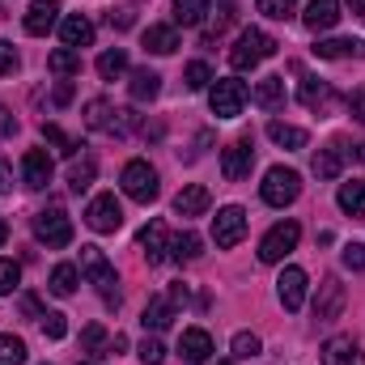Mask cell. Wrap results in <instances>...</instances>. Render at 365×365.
<instances>
[{
	"mask_svg": "<svg viewBox=\"0 0 365 365\" xmlns=\"http://www.w3.org/2000/svg\"><path fill=\"white\" fill-rule=\"evenodd\" d=\"M268 56H276V38L264 34V30H255V26H247V30L238 34V43L230 47V64H234L238 73H251V68L264 64Z\"/></svg>",
	"mask_w": 365,
	"mask_h": 365,
	"instance_id": "obj_1",
	"label": "cell"
},
{
	"mask_svg": "<svg viewBox=\"0 0 365 365\" xmlns=\"http://www.w3.org/2000/svg\"><path fill=\"white\" fill-rule=\"evenodd\" d=\"M81 272L90 276V284L102 293L106 306H119V276H115V268L106 264L102 247H81Z\"/></svg>",
	"mask_w": 365,
	"mask_h": 365,
	"instance_id": "obj_2",
	"label": "cell"
},
{
	"mask_svg": "<svg viewBox=\"0 0 365 365\" xmlns=\"http://www.w3.org/2000/svg\"><path fill=\"white\" fill-rule=\"evenodd\" d=\"M132 123H136V115H132V110H115L106 98H93V102H86V128H93V132H106V136H128V132H132Z\"/></svg>",
	"mask_w": 365,
	"mask_h": 365,
	"instance_id": "obj_3",
	"label": "cell"
},
{
	"mask_svg": "<svg viewBox=\"0 0 365 365\" xmlns=\"http://www.w3.org/2000/svg\"><path fill=\"white\" fill-rule=\"evenodd\" d=\"M208 106H212V115H217V119H238V115H242V106H247V86H242V81H234V77L212 81V86H208Z\"/></svg>",
	"mask_w": 365,
	"mask_h": 365,
	"instance_id": "obj_4",
	"label": "cell"
},
{
	"mask_svg": "<svg viewBox=\"0 0 365 365\" xmlns=\"http://www.w3.org/2000/svg\"><path fill=\"white\" fill-rule=\"evenodd\" d=\"M119 182H123V191H128V200H136V204H153L158 200V170L149 166V162H128L123 166V175H119Z\"/></svg>",
	"mask_w": 365,
	"mask_h": 365,
	"instance_id": "obj_5",
	"label": "cell"
},
{
	"mask_svg": "<svg viewBox=\"0 0 365 365\" xmlns=\"http://www.w3.org/2000/svg\"><path fill=\"white\" fill-rule=\"evenodd\" d=\"M297 191H302V175H297V170H289V166H272V170L264 175V187H259L264 204H272V208L293 204V200H297Z\"/></svg>",
	"mask_w": 365,
	"mask_h": 365,
	"instance_id": "obj_6",
	"label": "cell"
},
{
	"mask_svg": "<svg viewBox=\"0 0 365 365\" xmlns=\"http://www.w3.org/2000/svg\"><path fill=\"white\" fill-rule=\"evenodd\" d=\"M34 238L47 242V247H68L73 242V221L64 208H43L34 217Z\"/></svg>",
	"mask_w": 365,
	"mask_h": 365,
	"instance_id": "obj_7",
	"label": "cell"
},
{
	"mask_svg": "<svg viewBox=\"0 0 365 365\" xmlns=\"http://www.w3.org/2000/svg\"><path fill=\"white\" fill-rule=\"evenodd\" d=\"M297 238H302V225H297V221L272 225V230L264 234V242H259V259H264V264H280V259L297 247Z\"/></svg>",
	"mask_w": 365,
	"mask_h": 365,
	"instance_id": "obj_8",
	"label": "cell"
},
{
	"mask_svg": "<svg viewBox=\"0 0 365 365\" xmlns=\"http://www.w3.org/2000/svg\"><path fill=\"white\" fill-rule=\"evenodd\" d=\"M86 221H90V230H98V234H115V230L123 225V208H119L115 191H102V195H93L90 208H86Z\"/></svg>",
	"mask_w": 365,
	"mask_h": 365,
	"instance_id": "obj_9",
	"label": "cell"
},
{
	"mask_svg": "<svg viewBox=\"0 0 365 365\" xmlns=\"http://www.w3.org/2000/svg\"><path fill=\"white\" fill-rule=\"evenodd\" d=\"M212 238H217V247H238V242L247 238V212H242L238 204L221 208V212L212 217Z\"/></svg>",
	"mask_w": 365,
	"mask_h": 365,
	"instance_id": "obj_10",
	"label": "cell"
},
{
	"mask_svg": "<svg viewBox=\"0 0 365 365\" xmlns=\"http://www.w3.org/2000/svg\"><path fill=\"white\" fill-rule=\"evenodd\" d=\"M251 166H255V145L242 136V140H234L225 153H221V175L230 182H238V179H247L251 175Z\"/></svg>",
	"mask_w": 365,
	"mask_h": 365,
	"instance_id": "obj_11",
	"label": "cell"
},
{
	"mask_svg": "<svg viewBox=\"0 0 365 365\" xmlns=\"http://www.w3.org/2000/svg\"><path fill=\"white\" fill-rule=\"evenodd\" d=\"M340 310H344V284L336 276H327L319 284V297H314V319L319 323H331V319H340Z\"/></svg>",
	"mask_w": 365,
	"mask_h": 365,
	"instance_id": "obj_12",
	"label": "cell"
},
{
	"mask_svg": "<svg viewBox=\"0 0 365 365\" xmlns=\"http://www.w3.org/2000/svg\"><path fill=\"white\" fill-rule=\"evenodd\" d=\"M276 297L284 310H302L306 306V272L302 268H284L280 280H276Z\"/></svg>",
	"mask_w": 365,
	"mask_h": 365,
	"instance_id": "obj_13",
	"label": "cell"
},
{
	"mask_svg": "<svg viewBox=\"0 0 365 365\" xmlns=\"http://www.w3.org/2000/svg\"><path fill=\"white\" fill-rule=\"evenodd\" d=\"M60 0H34L30 9H26V34H34V38H43L56 21H60Z\"/></svg>",
	"mask_w": 365,
	"mask_h": 365,
	"instance_id": "obj_14",
	"label": "cell"
},
{
	"mask_svg": "<svg viewBox=\"0 0 365 365\" xmlns=\"http://www.w3.org/2000/svg\"><path fill=\"white\" fill-rule=\"evenodd\" d=\"M21 182H26L30 191H43V187L51 182V158H47V149H30V153L21 158Z\"/></svg>",
	"mask_w": 365,
	"mask_h": 365,
	"instance_id": "obj_15",
	"label": "cell"
},
{
	"mask_svg": "<svg viewBox=\"0 0 365 365\" xmlns=\"http://www.w3.org/2000/svg\"><path fill=\"white\" fill-rule=\"evenodd\" d=\"M179 353L187 365H204L208 357H212V336L204 331V327H187L179 340Z\"/></svg>",
	"mask_w": 365,
	"mask_h": 365,
	"instance_id": "obj_16",
	"label": "cell"
},
{
	"mask_svg": "<svg viewBox=\"0 0 365 365\" xmlns=\"http://www.w3.org/2000/svg\"><path fill=\"white\" fill-rule=\"evenodd\" d=\"M323 365H365V353L353 344V336H331L323 344Z\"/></svg>",
	"mask_w": 365,
	"mask_h": 365,
	"instance_id": "obj_17",
	"label": "cell"
},
{
	"mask_svg": "<svg viewBox=\"0 0 365 365\" xmlns=\"http://www.w3.org/2000/svg\"><path fill=\"white\" fill-rule=\"evenodd\" d=\"M136 242H140V251H145V259H149V264H162V259H166V251H170V238H166V225H162V221H149V225L140 230V238H136Z\"/></svg>",
	"mask_w": 365,
	"mask_h": 365,
	"instance_id": "obj_18",
	"label": "cell"
},
{
	"mask_svg": "<svg viewBox=\"0 0 365 365\" xmlns=\"http://www.w3.org/2000/svg\"><path fill=\"white\" fill-rule=\"evenodd\" d=\"M60 38H64V47H73V51L90 47V43H93V26H90V17H81V13H68V17L60 21Z\"/></svg>",
	"mask_w": 365,
	"mask_h": 365,
	"instance_id": "obj_19",
	"label": "cell"
},
{
	"mask_svg": "<svg viewBox=\"0 0 365 365\" xmlns=\"http://www.w3.org/2000/svg\"><path fill=\"white\" fill-rule=\"evenodd\" d=\"M208 204H212V195H208V187H200V182L182 187L179 195H175V212H179V217H204Z\"/></svg>",
	"mask_w": 365,
	"mask_h": 365,
	"instance_id": "obj_20",
	"label": "cell"
},
{
	"mask_svg": "<svg viewBox=\"0 0 365 365\" xmlns=\"http://www.w3.org/2000/svg\"><path fill=\"white\" fill-rule=\"evenodd\" d=\"M302 21L319 34V30H331L336 21H340V0H310L306 4V13H302Z\"/></svg>",
	"mask_w": 365,
	"mask_h": 365,
	"instance_id": "obj_21",
	"label": "cell"
},
{
	"mask_svg": "<svg viewBox=\"0 0 365 365\" xmlns=\"http://www.w3.org/2000/svg\"><path fill=\"white\" fill-rule=\"evenodd\" d=\"M297 98H302V106H310V110H319V115H327V110H331V102H336L331 86H327V81H319V77H306V81H302V90H297Z\"/></svg>",
	"mask_w": 365,
	"mask_h": 365,
	"instance_id": "obj_22",
	"label": "cell"
},
{
	"mask_svg": "<svg viewBox=\"0 0 365 365\" xmlns=\"http://www.w3.org/2000/svg\"><path fill=\"white\" fill-rule=\"evenodd\" d=\"M314 56L319 60H357V56H365V43H357V38H319Z\"/></svg>",
	"mask_w": 365,
	"mask_h": 365,
	"instance_id": "obj_23",
	"label": "cell"
},
{
	"mask_svg": "<svg viewBox=\"0 0 365 365\" xmlns=\"http://www.w3.org/2000/svg\"><path fill=\"white\" fill-rule=\"evenodd\" d=\"M140 323H145V331H166V327L175 323V302H170V297H149Z\"/></svg>",
	"mask_w": 365,
	"mask_h": 365,
	"instance_id": "obj_24",
	"label": "cell"
},
{
	"mask_svg": "<svg viewBox=\"0 0 365 365\" xmlns=\"http://www.w3.org/2000/svg\"><path fill=\"white\" fill-rule=\"evenodd\" d=\"M145 47L153 56H175L179 51V30L175 26H149L145 30Z\"/></svg>",
	"mask_w": 365,
	"mask_h": 365,
	"instance_id": "obj_25",
	"label": "cell"
},
{
	"mask_svg": "<svg viewBox=\"0 0 365 365\" xmlns=\"http://www.w3.org/2000/svg\"><path fill=\"white\" fill-rule=\"evenodd\" d=\"M344 158H349V149H344L340 140L327 145V149H319V153H314V175H319V179H336L340 166H344Z\"/></svg>",
	"mask_w": 365,
	"mask_h": 365,
	"instance_id": "obj_26",
	"label": "cell"
},
{
	"mask_svg": "<svg viewBox=\"0 0 365 365\" xmlns=\"http://www.w3.org/2000/svg\"><path fill=\"white\" fill-rule=\"evenodd\" d=\"M128 93H132V102H153L162 93V77L149 73V68H136L132 81H128Z\"/></svg>",
	"mask_w": 365,
	"mask_h": 365,
	"instance_id": "obj_27",
	"label": "cell"
},
{
	"mask_svg": "<svg viewBox=\"0 0 365 365\" xmlns=\"http://www.w3.org/2000/svg\"><path fill=\"white\" fill-rule=\"evenodd\" d=\"M268 136H272L280 149H306V140H310L302 128H293V123H284V119H272V123H268Z\"/></svg>",
	"mask_w": 365,
	"mask_h": 365,
	"instance_id": "obj_28",
	"label": "cell"
},
{
	"mask_svg": "<svg viewBox=\"0 0 365 365\" xmlns=\"http://www.w3.org/2000/svg\"><path fill=\"white\" fill-rule=\"evenodd\" d=\"M123 73H128V51L123 47H110V51L98 56V77L102 81H119Z\"/></svg>",
	"mask_w": 365,
	"mask_h": 365,
	"instance_id": "obj_29",
	"label": "cell"
},
{
	"mask_svg": "<svg viewBox=\"0 0 365 365\" xmlns=\"http://www.w3.org/2000/svg\"><path fill=\"white\" fill-rule=\"evenodd\" d=\"M93 175H98V162H93V153H81V158H73V166H68V187L81 195V191L93 182Z\"/></svg>",
	"mask_w": 365,
	"mask_h": 365,
	"instance_id": "obj_30",
	"label": "cell"
},
{
	"mask_svg": "<svg viewBox=\"0 0 365 365\" xmlns=\"http://www.w3.org/2000/svg\"><path fill=\"white\" fill-rule=\"evenodd\" d=\"M77 284H81V272H77V264H56V272H51V293L56 297H73L77 293Z\"/></svg>",
	"mask_w": 365,
	"mask_h": 365,
	"instance_id": "obj_31",
	"label": "cell"
},
{
	"mask_svg": "<svg viewBox=\"0 0 365 365\" xmlns=\"http://www.w3.org/2000/svg\"><path fill=\"white\" fill-rule=\"evenodd\" d=\"M170 255H175V259H179V264H195V259H200V255H204V238H200V234H191V230H187V234H179V238H175V242H170Z\"/></svg>",
	"mask_w": 365,
	"mask_h": 365,
	"instance_id": "obj_32",
	"label": "cell"
},
{
	"mask_svg": "<svg viewBox=\"0 0 365 365\" xmlns=\"http://www.w3.org/2000/svg\"><path fill=\"white\" fill-rule=\"evenodd\" d=\"M264 110H276L280 102H284V77H264L259 86H255V93H251Z\"/></svg>",
	"mask_w": 365,
	"mask_h": 365,
	"instance_id": "obj_33",
	"label": "cell"
},
{
	"mask_svg": "<svg viewBox=\"0 0 365 365\" xmlns=\"http://www.w3.org/2000/svg\"><path fill=\"white\" fill-rule=\"evenodd\" d=\"M336 200H340V208H344V212H349V217H365V182H340V195H336Z\"/></svg>",
	"mask_w": 365,
	"mask_h": 365,
	"instance_id": "obj_34",
	"label": "cell"
},
{
	"mask_svg": "<svg viewBox=\"0 0 365 365\" xmlns=\"http://www.w3.org/2000/svg\"><path fill=\"white\" fill-rule=\"evenodd\" d=\"M47 68H51V73H60V77H73V73H81V51L60 47V51H51V56H47Z\"/></svg>",
	"mask_w": 365,
	"mask_h": 365,
	"instance_id": "obj_35",
	"label": "cell"
},
{
	"mask_svg": "<svg viewBox=\"0 0 365 365\" xmlns=\"http://www.w3.org/2000/svg\"><path fill=\"white\" fill-rule=\"evenodd\" d=\"M208 17V0H175V21L179 26H200Z\"/></svg>",
	"mask_w": 365,
	"mask_h": 365,
	"instance_id": "obj_36",
	"label": "cell"
},
{
	"mask_svg": "<svg viewBox=\"0 0 365 365\" xmlns=\"http://www.w3.org/2000/svg\"><path fill=\"white\" fill-rule=\"evenodd\" d=\"M43 136H47L64 158H77V153H81V140H73V136H68L64 128H56V123H43Z\"/></svg>",
	"mask_w": 365,
	"mask_h": 365,
	"instance_id": "obj_37",
	"label": "cell"
},
{
	"mask_svg": "<svg viewBox=\"0 0 365 365\" xmlns=\"http://www.w3.org/2000/svg\"><path fill=\"white\" fill-rule=\"evenodd\" d=\"M0 365H26V340L21 336H0Z\"/></svg>",
	"mask_w": 365,
	"mask_h": 365,
	"instance_id": "obj_38",
	"label": "cell"
},
{
	"mask_svg": "<svg viewBox=\"0 0 365 365\" xmlns=\"http://www.w3.org/2000/svg\"><path fill=\"white\" fill-rule=\"evenodd\" d=\"M182 81H187V90H208V86H212V68H208L204 60H195V64H187Z\"/></svg>",
	"mask_w": 365,
	"mask_h": 365,
	"instance_id": "obj_39",
	"label": "cell"
},
{
	"mask_svg": "<svg viewBox=\"0 0 365 365\" xmlns=\"http://www.w3.org/2000/svg\"><path fill=\"white\" fill-rule=\"evenodd\" d=\"M230 349H234V357H242V361H251V357H259V349H264V344H259V336H255V331H238Z\"/></svg>",
	"mask_w": 365,
	"mask_h": 365,
	"instance_id": "obj_40",
	"label": "cell"
},
{
	"mask_svg": "<svg viewBox=\"0 0 365 365\" xmlns=\"http://www.w3.org/2000/svg\"><path fill=\"white\" fill-rule=\"evenodd\" d=\"M255 4H259V13L272 17V21H289L293 9H297V0H255Z\"/></svg>",
	"mask_w": 365,
	"mask_h": 365,
	"instance_id": "obj_41",
	"label": "cell"
},
{
	"mask_svg": "<svg viewBox=\"0 0 365 365\" xmlns=\"http://www.w3.org/2000/svg\"><path fill=\"white\" fill-rule=\"evenodd\" d=\"M162 357H166V344H162L158 336H145V340H140V361L145 365H162Z\"/></svg>",
	"mask_w": 365,
	"mask_h": 365,
	"instance_id": "obj_42",
	"label": "cell"
},
{
	"mask_svg": "<svg viewBox=\"0 0 365 365\" xmlns=\"http://www.w3.org/2000/svg\"><path fill=\"white\" fill-rule=\"evenodd\" d=\"M17 280H21V268L13 259H0V297H9L17 289Z\"/></svg>",
	"mask_w": 365,
	"mask_h": 365,
	"instance_id": "obj_43",
	"label": "cell"
},
{
	"mask_svg": "<svg viewBox=\"0 0 365 365\" xmlns=\"http://www.w3.org/2000/svg\"><path fill=\"white\" fill-rule=\"evenodd\" d=\"M64 331H68V323H64V314H43V336L47 340H64Z\"/></svg>",
	"mask_w": 365,
	"mask_h": 365,
	"instance_id": "obj_44",
	"label": "cell"
},
{
	"mask_svg": "<svg viewBox=\"0 0 365 365\" xmlns=\"http://www.w3.org/2000/svg\"><path fill=\"white\" fill-rule=\"evenodd\" d=\"M102 344H106V331H102L98 323H93V327H86V331H81V349H86V353H98Z\"/></svg>",
	"mask_w": 365,
	"mask_h": 365,
	"instance_id": "obj_45",
	"label": "cell"
},
{
	"mask_svg": "<svg viewBox=\"0 0 365 365\" xmlns=\"http://www.w3.org/2000/svg\"><path fill=\"white\" fill-rule=\"evenodd\" d=\"M344 268L365 272V247H361V242H349V247H344Z\"/></svg>",
	"mask_w": 365,
	"mask_h": 365,
	"instance_id": "obj_46",
	"label": "cell"
},
{
	"mask_svg": "<svg viewBox=\"0 0 365 365\" xmlns=\"http://www.w3.org/2000/svg\"><path fill=\"white\" fill-rule=\"evenodd\" d=\"M0 73H17V51H13V43H4V38H0Z\"/></svg>",
	"mask_w": 365,
	"mask_h": 365,
	"instance_id": "obj_47",
	"label": "cell"
},
{
	"mask_svg": "<svg viewBox=\"0 0 365 365\" xmlns=\"http://www.w3.org/2000/svg\"><path fill=\"white\" fill-rule=\"evenodd\" d=\"M13 132H17V115L0 102V136H13Z\"/></svg>",
	"mask_w": 365,
	"mask_h": 365,
	"instance_id": "obj_48",
	"label": "cell"
},
{
	"mask_svg": "<svg viewBox=\"0 0 365 365\" xmlns=\"http://www.w3.org/2000/svg\"><path fill=\"white\" fill-rule=\"evenodd\" d=\"M349 110H353V119H357V123H365V90H357L353 98H349Z\"/></svg>",
	"mask_w": 365,
	"mask_h": 365,
	"instance_id": "obj_49",
	"label": "cell"
},
{
	"mask_svg": "<svg viewBox=\"0 0 365 365\" xmlns=\"http://www.w3.org/2000/svg\"><path fill=\"white\" fill-rule=\"evenodd\" d=\"M73 102V81H60L56 86V106H68Z\"/></svg>",
	"mask_w": 365,
	"mask_h": 365,
	"instance_id": "obj_50",
	"label": "cell"
},
{
	"mask_svg": "<svg viewBox=\"0 0 365 365\" xmlns=\"http://www.w3.org/2000/svg\"><path fill=\"white\" fill-rule=\"evenodd\" d=\"M21 310H26L30 319H43V310H38V297H30V293L21 297Z\"/></svg>",
	"mask_w": 365,
	"mask_h": 365,
	"instance_id": "obj_51",
	"label": "cell"
},
{
	"mask_svg": "<svg viewBox=\"0 0 365 365\" xmlns=\"http://www.w3.org/2000/svg\"><path fill=\"white\" fill-rule=\"evenodd\" d=\"M110 26H119V30H128V26H132V13H128V9H119V13H110Z\"/></svg>",
	"mask_w": 365,
	"mask_h": 365,
	"instance_id": "obj_52",
	"label": "cell"
},
{
	"mask_svg": "<svg viewBox=\"0 0 365 365\" xmlns=\"http://www.w3.org/2000/svg\"><path fill=\"white\" fill-rule=\"evenodd\" d=\"M9 187H13V175H9V166H4V162H0V195H4V191H9Z\"/></svg>",
	"mask_w": 365,
	"mask_h": 365,
	"instance_id": "obj_53",
	"label": "cell"
},
{
	"mask_svg": "<svg viewBox=\"0 0 365 365\" xmlns=\"http://www.w3.org/2000/svg\"><path fill=\"white\" fill-rule=\"evenodd\" d=\"M349 9H353V17H361L365 21V0H349Z\"/></svg>",
	"mask_w": 365,
	"mask_h": 365,
	"instance_id": "obj_54",
	"label": "cell"
},
{
	"mask_svg": "<svg viewBox=\"0 0 365 365\" xmlns=\"http://www.w3.org/2000/svg\"><path fill=\"white\" fill-rule=\"evenodd\" d=\"M4 238H9V225H4V221H0V247H4Z\"/></svg>",
	"mask_w": 365,
	"mask_h": 365,
	"instance_id": "obj_55",
	"label": "cell"
},
{
	"mask_svg": "<svg viewBox=\"0 0 365 365\" xmlns=\"http://www.w3.org/2000/svg\"><path fill=\"white\" fill-rule=\"evenodd\" d=\"M217 365H234V361H217Z\"/></svg>",
	"mask_w": 365,
	"mask_h": 365,
	"instance_id": "obj_56",
	"label": "cell"
},
{
	"mask_svg": "<svg viewBox=\"0 0 365 365\" xmlns=\"http://www.w3.org/2000/svg\"><path fill=\"white\" fill-rule=\"evenodd\" d=\"M77 365H93V361H77Z\"/></svg>",
	"mask_w": 365,
	"mask_h": 365,
	"instance_id": "obj_57",
	"label": "cell"
}]
</instances>
